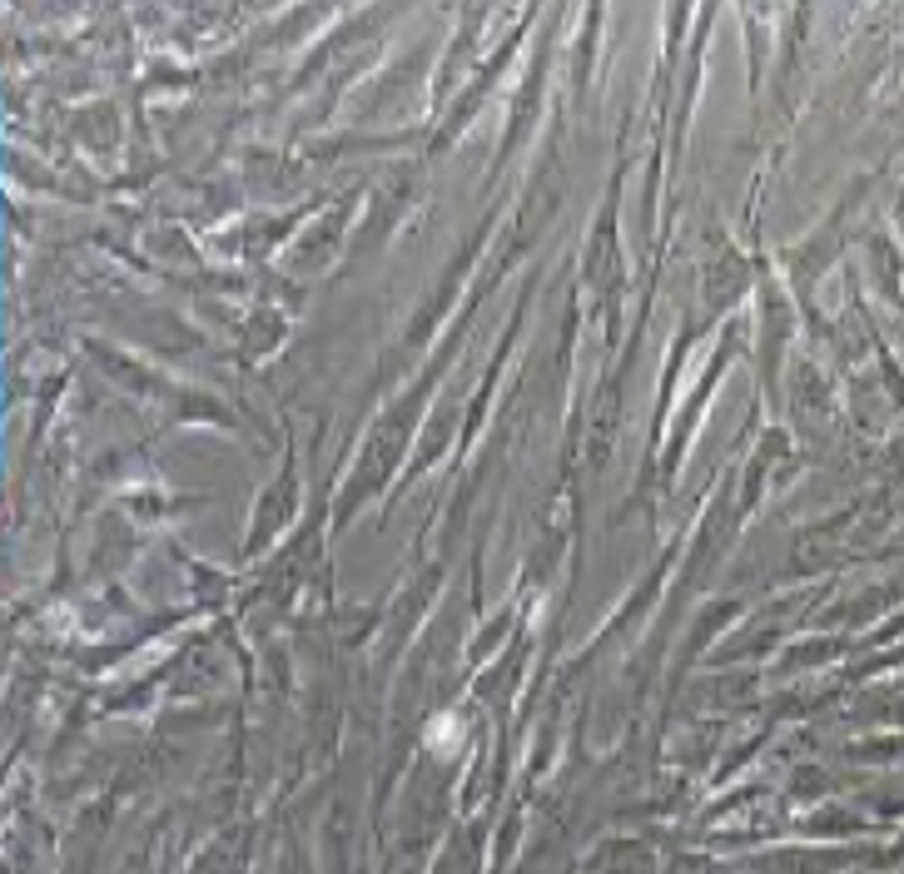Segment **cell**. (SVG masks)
<instances>
[{"mask_svg": "<svg viewBox=\"0 0 904 874\" xmlns=\"http://www.w3.org/2000/svg\"><path fill=\"white\" fill-rule=\"evenodd\" d=\"M462 735H467V725H462V715L457 711H443L433 725H427V745H433L437 755H453L457 745H462Z\"/></svg>", "mask_w": 904, "mask_h": 874, "instance_id": "cell-1", "label": "cell"}]
</instances>
